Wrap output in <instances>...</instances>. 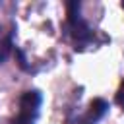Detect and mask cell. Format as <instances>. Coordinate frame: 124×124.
<instances>
[{
	"mask_svg": "<svg viewBox=\"0 0 124 124\" xmlns=\"http://www.w3.org/2000/svg\"><path fill=\"white\" fill-rule=\"evenodd\" d=\"M41 103H43V95L39 91H35V89L23 91L21 97H19L17 112L10 120V124H35L37 118H39Z\"/></svg>",
	"mask_w": 124,
	"mask_h": 124,
	"instance_id": "obj_1",
	"label": "cell"
},
{
	"mask_svg": "<svg viewBox=\"0 0 124 124\" xmlns=\"http://www.w3.org/2000/svg\"><path fill=\"white\" fill-rule=\"evenodd\" d=\"M68 29H70V35H72L74 43L79 45V46L87 45L93 37L89 25L83 21V17L79 14V4H76V2L68 4Z\"/></svg>",
	"mask_w": 124,
	"mask_h": 124,
	"instance_id": "obj_2",
	"label": "cell"
},
{
	"mask_svg": "<svg viewBox=\"0 0 124 124\" xmlns=\"http://www.w3.org/2000/svg\"><path fill=\"white\" fill-rule=\"evenodd\" d=\"M107 108H108L107 101H103V99H93L91 105H89V110H87V114H85V118H83V124H95L99 118L105 116Z\"/></svg>",
	"mask_w": 124,
	"mask_h": 124,
	"instance_id": "obj_3",
	"label": "cell"
},
{
	"mask_svg": "<svg viewBox=\"0 0 124 124\" xmlns=\"http://www.w3.org/2000/svg\"><path fill=\"white\" fill-rule=\"evenodd\" d=\"M12 45H14V27L0 25V62H4L10 56Z\"/></svg>",
	"mask_w": 124,
	"mask_h": 124,
	"instance_id": "obj_4",
	"label": "cell"
},
{
	"mask_svg": "<svg viewBox=\"0 0 124 124\" xmlns=\"http://www.w3.org/2000/svg\"><path fill=\"white\" fill-rule=\"evenodd\" d=\"M116 103L124 108V81L120 83V87H118V93H116Z\"/></svg>",
	"mask_w": 124,
	"mask_h": 124,
	"instance_id": "obj_5",
	"label": "cell"
}]
</instances>
